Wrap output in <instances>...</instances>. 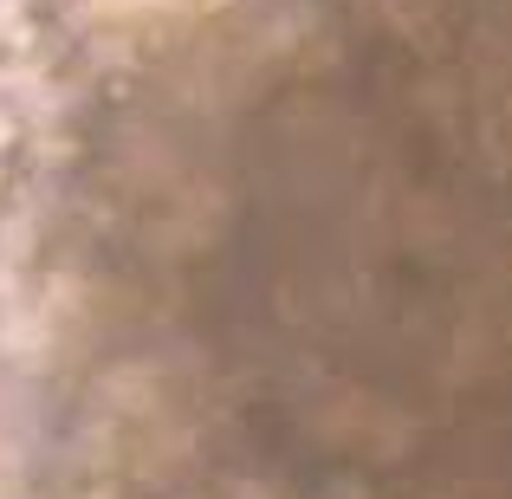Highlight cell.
Here are the masks:
<instances>
[]
</instances>
